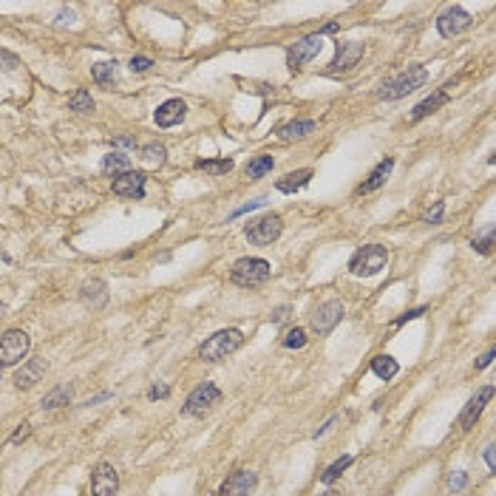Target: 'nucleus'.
<instances>
[{
	"mask_svg": "<svg viewBox=\"0 0 496 496\" xmlns=\"http://www.w3.org/2000/svg\"><path fill=\"white\" fill-rule=\"evenodd\" d=\"M426 82H428V68H426V65H408L405 71H400V74H394L392 79L383 82L380 100H386V102L403 100V97H408L411 91L423 88Z\"/></svg>",
	"mask_w": 496,
	"mask_h": 496,
	"instance_id": "f257e3e1",
	"label": "nucleus"
},
{
	"mask_svg": "<svg viewBox=\"0 0 496 496\" xmlns=\"http://www.w3.org/2000/svg\"><path fill=\"white\" fill-rule=\"evenodd\" d=\"M241 343H244V335L238 332V329H222V332L210 335L208 341L199 346V357L204 363H219V360L230 357L233 352H238Z\"/></svg>",
	"mask_w": 496,
	"mask_h": 496,
	"instance_id": "f03ea898",
	"label": "nucleus"
},
{
	"mask_svg": "<svg viewBox=\"0 0 496 496\" xmlns=\"http://www.w3.org/2000/svg\"><path fill=\"white\" fill-rule=\"evenodd\" d=\"M270 275H272V270H270V261H264V258H238L230 267V281L235 286H247V289L267 284Z\"/></svg>",
	"mask_w": 496,
	"mask_h": 496,
	"instance_id": "7ed1b4c3",
	"label": "nucleus"
},
{
	"mask_svg": "<svg viewBox=\"0 0 496 496\" xmlns=\"http://www.w3.org/2000/svg\"><path fill=\"white\" fill-rule=\"evenodd\" d=\"M386 264H389V250H386V247L383 244H366V247H360V250L352 256L349 270H352V275L371 278V275H378Z\"/></svg>",
	"mask_w": 496,
	"mask_h": 496,
	"instance_id": "20e7f679",
	"label": "nucleus"
},
{
	"mask_svg": "<svg viewBox=\"0 0 496 496\" xmlns=\"http://www.w3.org/2000/svg\"><path fill=\"white\" fill-rule=\"evenodd\" d=\"M31 349V341L23 329H9V332L0 335V369H12L20 360H26Z\"/></svg>",
	"mask_w": 496,
	"mask_h": 496,
	"instance_id": "39448f33",
	"label": "nucleus"
},
{
	"mask_svg": "<svg viewBox=\"0 0 496 496\" xmlns=\"http://www.w3.org/2000/svg\"><path fill=\"white\" fill-rule=\"evenodd\" d=\"M219 403H222V389H219L216 383H201V386H196V389L190 392V397L185 400L182 414H185V417H201V414H208V411H210L213 405H219Z\"/></svg>",
	"mask_w": 496,
	"mask_h": 496,
	"instance_id": "423d86ee",
	"label": "nucleus"
},
{
	"mask_svg": "<svg viewBox=\"0 0 496 496\" xmlns=\"http://www.w3.org/2000/svg\"><path fill=\"white\" fill-rule=\"evenodd\" d=\"M281 233H284V219H281L278 213H267V216L250 222V224H247V230H244L247 241H250V244H258V247H267V244L278 241Z\"/></svg>",
	"mask_w": 496,
	"mask_h": 496,
	"instance_id": "0eeeda50",
	"label": "nucleus"
},
{
	"mask_svg": "<svg viewBox=\"0 0 496 496\" xmlns=\"http://www.w3.org/2000/svg\"><path fill=\"white\" fill-rule=\"evenodd\" d=\"M343 315H346V307H343L341 301H326V304H320V307L312 312V318H309L312 332H315L318 338H326V335L343 320Z\"/></svg>",
	"mask_w": 496,
	"mask_h": 496,
	"instance_id": "6e6552de",
	"label": "nucleus"
},
{
	"mask_svg": "<svg viewBox=\"0 0 496 496\" xmlns=\"http://www.w3.org/2000/svg\"><path fill=\"white\" fill-rule=\"evenodd\" d=\"M320 46H323V37H320L318 31L309 34V37H304V40H298L295 46H289V52H286V65H289V71H301L312 57L320 54Z\"/></svg>",
	"mask_w": 496,
	"mask_h": 496,
	"instance_id": "1a4fd4ad",
	"label": "nucleus"
},
{
	"mask_svg": "<svg viewBox=\"0 0 496 496\" xmlns=\"http://www.w3.org/2000/svg\"><path fill=\"white\" fill-rule=\"evenodd\" d=\"M471 29V15L463 9V6H448L440 17H437V31L440 37L451 40V37H460L463 31Z\"/></svg>",
	"mask_w": 496,
	"mask_h": 496,
	"instance_id": "9d476101",
	"label": "nucleus"
},
{
	"mask_svg": "<svg viewBox=\"0 0 496 496\" xmlns=\"http://www.w3.org/2000/svg\"><path fill=\"white\" fill-rule=\"evenodd\" d=\"M363 43H355V40H346V43H338V52H335V60L329 63V74H346V71H352L357 63H360V57H363Z\"/></svg>",
	"mask_w": 496,
	"mask_h": 496,
	"instance_id": "9b49d317",
	"label": "nucleus"
},
{
	"mask_svg": "<svg viewBox=\"0 0 496 496\" xmlns=\"http://www.w3.org/2000/svg\"><path fill=\"white\" fill-rule=\"evenodd\" d=\"M490 397H493V386H482V389L468 400V405L463 408V414H460V420H457V428H460V431H471V428L476 426V420H479V414L485 411V405L490 403Z\"/></svg>",
	"mask_w": 496,
	"mask_h": 496,
	"instance_id": "f8f14e48",
	"label": "nucleus"
},
{
	"mask_svg": "<svg viewBox=\"0 0 496 496\" xmlns=\"http://www.w3.org/2000/svg\"><path fill=\"white\" fill-rule=\"evenodd\" d=\"M119 490V474L111 463H100L91 474V496H116Z\"/></svg>",
	"mask_w": 496,
	"mask_h": 496,
	"instance_id": "ddd939ff",
	"label": "nucleus"
},
{
	"mask_svg": "<svg viewBox=\"0 0 496 496\" xmlns=\"http://www.w3.org/2000/svg\"><path fill=\"white\" fill-rule=\"evenodd\" d=\"M145 182L148 176L142 171H128V173H119L114 176V193L116 196H125V199H145Z\"/></svg>",
	"mask_w": 496,
	"mask_h": 496,
	"instance_id": "4468645a",
	"label": "nucleus"
},
{
	"mask_svg": "<svg viewBox=\"0 0 496 496\" xmlns=\"http://www.w3.org/2000/svg\"><path fill=\"white\" fill-rule=\"evenodd\" d=\"M258 485L256 471H235L233 476L224 479V485L219 488V496H250Z\"/></svg>",
	"mask_w": 496,
	"mask_h": 496,
	"instance_id": "2eb2a0df",
	"label": "nucleus"
},
{
	"mask_svg": "<svg viewBox=\"0 0 496 496\" xmlns=\"http://www.w3.org/2000/svg\"><path fill=\"white\" fill-rule=\"evenodd\" d=\"M185 116H187V105H185V100H176V97L168 100V102H162L156 108V114H153L159 128H173V125H179Z\"/></svg>",
	"mask_w": 496,
	"mask_h": 496,
	"instance_id": "dca6fc26",
	"label": "nucleus"
},
{
	"mask_svg": "<svg viewBox=\"0 0 496 496\" xmlns=\"http://www.w3.org/2000/svg\"><path fill=\"white\" fill-rule=\"evenodd\" d=\"M49 363L46 360H26L23 369L15 371V386L17 389H34L40 380H43Z\"/></svg>",
	"mask_w": 496,
	"mask_h": 496,
	"instance_id": "f3484780",
	"label": "nucleus"
},
{
	"mask_svg": "<svg viewBox=\"0 0 496 496\" xmlns=\"http://www.w3.org/2000/svg\"><path fill=\"white\" fill-rule=\"evenodd\" d=\"M392 171H394V159L389 156V159H383L375 171L369 173V179L357 187V196H366V193H375V190H380L383 185H386V179L392 176Z\"/></svg>",
	"mask_w": 496,
	"mask_h": 496,
	"instance_id": "a211bd4d",
	"label": "nucleus"
},
{
	"mask_svg": "<svg viewBox=\"0 0 496 496\" xmlns=\"http://www.w3.org/2000/svg\"><path fill=\"white\" fill-rule=\"evenodd\" d=\"M79 298H82V304H86V307L100 309V307L108 301V286H105V281H100V278L86 281V284L79 286Z\"/></svg>",
	"mask_w": 496,
	"mask_h": 496,
	"instance_id": "6ab92c4d",
	"label": "nucleus"
},
{
	"mask_svg": "<svg viewBox=\"0 0 496 496\" xmlns=\"http://www.w3.org/2000/svg\"><path fill=\"white\" fill-rule=\"evenodd\" d=\"M315 131V122L312 119H293V122H284L278 125V137L284 142H293V139H307Z\"/></svg>",
	"mask_w": 496,
	"mask_h": 496,
	"instance_id": "aec40b11",
	"label": "nucleus"
},
{
	"mask_svg": "<svg viewBox=\"0 0 496 496\" xmlns=\"http://www.w3.org/2000/svg\"><path fill=\"white\" fill-rule=\"evenodd\" d=\"M448 102V91H434L431 97H426L423 102H417L414 105V111H411V122H420V119H426V116H431L437 108H442Z\"/></svg>",
	"mask_w": 496,
	"mask_h": 496,
	"instance_id": "412c9836",
	"label": "nucleus"
},
{
	"mask_svg": "<svg viewBox=\"0 0 496 496\" xmlns=\"http://www.w3.org/2000/svg\"><path fill=\"white\" fill-rule=\"evenodd\" d=\"M100 171L105 176H119V173H128L131 171V159L125 153H119V150H111L102 156V164H100Z\"/></svg>",
	"mask_w": 496,
	"mask_h": 496,
	"instance_id": "4be33fe9",
	"label": "nucleus"
},
{
	"mask_svg": "<svg viewBox=\"0 0 496 496\" xmlns=\"http://www.w3.org/2000/svg\"><path fill=\"white\" fill-rule=\"evenodd\" d=\"M74 400V386L71 383H60L57 389H52L46 397H43V411H54V408H63V405H68Z\"/></svg>",
	"mask_w": 496,
	"mask_h": 496,
	"instance_id": "5701e85b",
	"label": "nucleus"
},
{
	"mask_svg": "<svg viewBox=\"0 0 496 496\" xmlns=\"http://www.w3.org/2000/svg\"><path fill=\"white\" fill-rule=\"evenodd\" d=\"M309 182H312V171H309V168H304V171L286 173L284 179H278V182H275V190H278V193H295V190L307 187Z\"/></svg>",
	"mask_w": 496,
	"mask_h": 496,
	"instance_id": "b1692460",
	"label": "nucleus"
},
{
	"mask_svg": "<svg viewBox=\"0 0 496 496\" xmlns=\"http://www.w3.org/2000/svg\"><path fill=\"white\" fill-rule=\"evenodd\" d=\"M233 168H235V164H233V159H227V156H222V159H199V162H196V171L208 173V176H224V173H230Z\"/></svg>",
	"mask_w": 496,
	"mask_h": 496,
	"instance_id": "393cba45",
	"label": "nucleus"
},
{
	"mask_svg": "<svg viewBox=\"0 0 496 496\" xmlns=\"http://www.w3.org/2000/svg\"><path fill=\"white\" fill-rule=\"evenodd\" d=\"M371 371H375V375L380 378V380H392L394 375H397V371H400V363L392 357V355H378L375 360H371Z\"/></svg>",
	"mask_w": 496,
	"mask_h": 496,
	"instance_id": "a878e982",
	"label": "nucleus"
},
{
	"mask_svg": "<svg viewBox=\"0 0 496 496\" xmlns=\"http://www.w3.org/2000/svg\"><path fill=\"white\" fill-rule=\"evenodd\" d=\"M91 77L97 86H111L116 79V60H102V63H94L91 65Z\"/></svg>",
	"mask_w": 496,
	"mask_h": 496,
	"instance_id": "bb28decb",
	"label": "nucleus"
},
{
	"mask_svg": "<svg viewBox=\"0 0 496 496\" xmlns=\"http://www.w3.org/2000/svg\"><path fill=\"white\" fill-rule=\"evenodd\" d=\"M352 463H355V457H352V454H343L341 460H335L332 465H329V468L320 474V482H323V485H332V482H335V479H338V476H341V474H343V471H346Z\"/></svg>",
	"mask_w": 496,
	"mask_h": 496,
	"instance_id": "cd10ccee",
	"label": "nucleus"
},
{
	"mask_svg": "<svg viewBox=\"0 0 496 496\" xmlns=\"http://www.w3.org/2000/svg\"><path fill=\"white\" fill-rule=\"evenodd\" d=\"M272 156H256L253 162H247V168H244V173H247V179H261L264 173H270L272 171Z\"/></svg>",
	"mask_w": 496,
	"mask_h": 496,
	"instance_id": "c85d7f7f",
	"label": "nucleus"
},
{
	"mask_svg": "<svg viewBox=\"0 0 496 496\" xmlns=\"http://www.w3.org/2000/svg\"><path fill=\"white\" fill-rule=\"evenodd\" d=\"M68 108H71V111H77V114H91L97 105H94L91 94H88L86 88H79V91H74V94L68 97Z\"/></svg>",
	"mask_w": 496,
	"mask_h": 496,
	"instance_id": "c756f323",
	"label": "nucleus"
},
{
	"mask_svg": "<svg viewBox=\"0 0 496 496\" xmlns=\"http://www.w3.org/2000/svg\"><path fill=\"white\" fill-rule=\"evenodd\" d=\"M493 235H496V227L493 224H488L474 241H471V247L476 253H482V256H490V250H493Z\"/></svg>",
	"mask_w": 496,
	"mask_h": 496,
	"instance_id": "7c9ffc66",
	"label": "nucleus"
},
{
	"mask_svg": "<svg viewBox=\"0 0 496 496\" xmlns=\"http://www.w3.org/2000/svg\"><path fill=\"white\" fill-rule=\"evenodd\" d=\"M142 159L148 164H164V162H168V148L159 145V142H150V145L142 148Z\"/></svg>",
	"mask_w": 496,
	"mask_h": 496,
	"instance_id": "2f4dec72",
	"label": "nucleus"
},
{
	"mask_svg": "<svg viewBox=\"0 0 496 496\" xmlns=\"http://www.w3.org/2000/svg\"><path fill=\"white\" fill-rule=\"evenodd\" d=\"M284 349H304L307 346V332L301 326H295V329H289V332L284 335Z\"/></svg>",
	"mask_w": 496,
	"mask_h": 496,
	"instance_id": "473e14b6",
	"label": "nucleus"
},
{
	"mask_svg": "<svg viewBox=\"0 0 496 496\" xmlns=\"http://www.w3.org/2000/svg\"><path fill=\"white\" fill-rule=\"evenodd\" d=\"M465 485H468V474H465V471H454V474H448V476H445V488H448V490H454V493L463 490Z\"/></svg>",
	"mask_w": 496,
	"mask_h": 496,
	"instance_id": "72a5a7b5",
	"label": "nucleus"
},
{
	"mask_svg": "<svg viewBox=\"0 0 496 496\" xmlns=\"http://www.w3.org/2000/svg\"><path fill=\"white\" fill-rule=\"evenodd\" d=\"M442 216H445V201H434V208H428V210H426L423 222H426V224H440V222H442Z\"/></svg>",
	"mask_w": 496,
	"mask_h": 496,
	"instance_id": "f704fd0d",
	"label": "nucleus"
},
{
	"mask_svg": "<svg viewBox=\"0 0 496 496\" xmlns=\"http://www.w3.org/2000/svg\"><path fill=\"white\" fill-rule=\"evenodd\" d=\"M128 65H131V71H134V74H145V71H150V68H153V60H150V57H131V63H128Z\"/></svg>",
	"mask_w": 496,
	"mask_h": 496,
	"instance_id": "c9c22d12",
	"label": "nucleus"
},
{
	"mask_svg": "<svg viewBox=\"0 0 496 496\" xmlns=\"http://www.w3.org/2000/svg\"><path fill=\"white\" fill-rule=\"evenodd\" d=\"M29 437H31V426H29V423H20L17 431L9 437V445H17V442H23V440H29Z\"/></svg>",
	"mask_w": 496,
	"mask_h": 496,
	"instance_id": "e433bc0d",
	"label": "nucleus"
},
{
	"mask_svg": "<svg viewBox=\"0 0 496 496\" xmlns=\"http://www.w3.org/2000/svg\"><path fill=\"white\" fill-rule=\"evenodd\" d=\"M426 309H428V307H417V309H408L405 315H400V318L394 320V326H403L405 320H417L420 315H426Z\"/></svg>",
	"mask_w": 496,
	"mask_h": 496,
	"instance_id": "4c0bfd02",
	"label": "nucleus"
},
{
	"mask_svg": "<svg viewBox=\"0 0 496 496\" xmlns=\"http://www.w3.org/2000/svg\"><path fill=\"white\" fill-rule=\"evenodd\" d=\"M17 68V57L9 52H0V71H15Z\"/></svg>",
	"mask_w": 496,
	"mask_h": 496,
	"instance_id": "58836bf2",
	"label": "nucleus"
},
{
	"mask_svg": "<svg viewBox=\"0 0 496 496\" xmlns=\"http://www.w3.org/2000/svg\"><path fill=\"white\" fill-rule=\"evenodd\" d=\"M171 394V386H164V383H156L150 392H148V400H164Z\"/></svg>",
	"mask_w": 496,
	"mask_h": 496,
	"instance_id": "ea45409f",
	"label": "nucleus"
},
{
	"mask_svg": "<svg viewBox=\"0 0 496 496\" xmlns=\"http://www.w3.org/2000/svg\"><path fill=\"white\" fill-rule=\"evenodd\" d=\"M264 199H256V201H250V204H244V208H238L235 213H233V219H238V216H244V213H250V210H258V208H264Z\"/></svg>",
	"mask_w": 496,
	"mask_h": 496,
	"instance_id": "a19ab883",
	"label": "nucleus"
},
{
	"mask_svg": "<svg viewBox=\"0 0 496 496\" xmlns=\"http://www.w3.org/2000/svg\"><path fill=\"white\" fill-rule=\"evenodd\" d=\"M493 357H496V349H488V352H485V355H482V357L476 360V371H482V369H488V366L493 363Z\"/></svg>",
	"mask_w": 496,
	"mask_h": 496,
	"instance_id": "79ce46f5",
	"label": "nucleus"
},
{
	"mask_svg": "<svg viewBox=\"0 0 496 496\" xmlns=\"http://www.w3.org/2000/svg\"><path fill=\"white\" fill-rule=\"evenodd\" d=\"M272 323H284L286 318H289V307H278V309H272Z\"/></svg>",
	"mask_w": 496,
	"mask_h": 496,
	"instance_id": "37998d69",
	"label": "nucleus"
},
{
	"mask_svg": "<svg viewBox=\"0 0 496 496\" xmlns=\"http://www.w3.org/2000/svg\"><path fill=\"white\" fill-rule=\"evenodd\" d=\"M335 423H338V417H329V420H326V423H323V426H320V428H318V431H315V434H312V437H315V440H318V437H323V434H326V431H329V428H332V426H335Z\"/></svg>",
	"mask_w": 496,
	"mask_h": 496,
	"instance_id": "c03bdc74",
	"label": "nucleus"
},
{
	"mask_svg": "<svg viewBox=\"0 0 496 496\" xmlns=\"http://www.w3.org/2000/svg\"><path fill=\"white\" fill-rule=\"evenodd\" d=\"M493 451H496V448H493V442H490V445L485 448V463H488V468H490V471H496V460H493Z\"/></svg>",
	"mask_w": 496,
	"mask_h": 496,
	"instance_id": "a18cd8bd",
	"label": "nucleus"
},
{
	"mask_svg": "<svg viewBox=\"0 0 496 496\" xmlns=\"http://www.w3.org/2000/svg\"><path fill=\"white\" fill-rule=\"evenodd\" d=\"M114 145H119V148H137V142H134L131 137H116Z\"/></svg>",
	"mask_w": 496,
	"mask_h": 496,
	"instance_id": "49530a36",
	"label": "nucleus"
},
{
	"mask_svg": "<svg viewBox=\"0 0 496 496\" xmlns=\"http://www.w3.org/2000/svg\"><path fill=\"white\" fill-rule=\"evenodd\" d=\"M335 31H338V23H326V26H323V29H320L318 34L323 37V34H335Z\"/></svg>",
	"mask_w": 496,
	"mask_h": 496,
	"instance_id": "de8ad7c7",
	"label": "nucleus"
},
{
	"mask_svg": "<svg viewBox=\"0 0 496 496\" xmlns=\"http://www.w3.org/2000/svg\"><path fill=\"white\" fill-rule=\"evenodd\" d=\"M108 397H111V394H108V392H105V394H100V397H94V400H88V403H86V405H97V403H102V400H108Z\"/></svg>",
	"mask_w": 496,
	"mask_h": 496,
	"instance_id": "09e8293b",
	"label": "nucleus"
},
{
	"mask_svg": "<svg viewBox=\"0 0 496 496\" xmlns=\"http://www.w3.org/2000/svg\"><path fill=\"white\" fill-rule=\"evenodd\" d=\"M320 496H341V490H323Z\"/></svg>",
	"mask_w": 496,
	"mask_h": 496,
	"instance_id": "8fccbe9b",
	"label": "nucleus"
},
{
	"mask_svg": "<svg viewBox=\"0 0 496 496\" xmlns=\"http://www.w3.org/2000/svg\"><path fill=\"white\" fill-rule=\"evenodd\" d=\"M3 312H6V304H3V301H0V318H3Z\"/></svg>",
	"mask_w": 496,
	"mask_h": 496,
	"instance_id": "3c124183",
	"label": "nucleus"
}]
</instances>
